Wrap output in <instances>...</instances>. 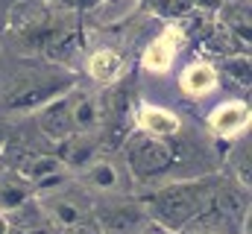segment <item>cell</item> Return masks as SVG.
I'll use <instances>...</instances> for the list:
<instances>
[{
    "instance_id": "1",
    "label": "cell",
    "mask_w": 252,
    "mask_h": 234,
    "mask_svg": "<svg viewBox=\"0 0 252 234\" xmlns=\"http://www.w3.org/2000/svg\"><path fill=\"white\" fill-rule=\"evenodd\" d=\"M211 193L214 190L205 187V181H173V184H164L156 193H150L147 211L156 220V226L179 234L211 202Z\"/></svg>"
},
{
    "instance_id": "2",
    "label": "cell",
    "mask_w": 252,
    "mask_h": 234,
    "mask_svg": "<svg viewBox=\"0 0 252 234\" xmlns=\"http://www.w3.org/2000/svg\"><path fill=\"white\" fill-rule=\"evenodd\" d=\"M73 88V76L70 73H44V70H30L24 76H18V82L12 85L9 97L3 100V106L9 112H38L41 106H47L50 100L62 97Z\"/></svg>"
},
{
    "instance_id": "3",
    "label": "cell",
    "mask_w": 252,
    "mask_h": 234,
    "mask_svg": "<svg viewBox=\"0 0 252 234\" xmlns=\"http://www.w3.org/2000/svg\"><path fill=\"white\" fill-rule=\"evenodd\" d=\"M126 164H129V173L138 181H150V178H158L173 167V149L167 141H158V138H147L141 132H135L126 144Z\"/></svg>"
},
{
    "instance_id": "4",
    "label": "cell",
    "mask_w": 252,
    "mask_h": 234,
    "mask_svg": "<svg viewBox=\"0 0 252 234\" xmlns=\"http://www.w3.org/2000/svg\"><path fill=\"white\" fill-rule=\"evenodd\" d=\"M188 41H185V32L179 29V24L176 21H167L164 29L144 47V53H141V70L150 73V76L170 73V67L176 64V56H179V50Z\"/></svg>"
},
{
    "instance_id": "5",
    "label": "cell",
    "mask_w": 252,
    "mask_h": 234,
    "mask_svg": "<svg viewBox=\"0 0 252 234\" xmlns=\"http://www.w3.org/2000/svg\"><path fill=\"white\" fill-rule=\"evenodd\" d=\"M208 129L220 141H238L250 129V103L247 100H223L208 112Z\"/></svg>"
},
{
    "instance_id": "6",
    "label": "cell",
    "mask_w": 252,
    "mask_h": 234,
    "mask_svg": "<svg viewBox=\"0 0 252 234\" xmlns=\"http://www.w3.org/2000/svg\"><path fill=\"white\" fill-rule=\"evenodd\" d=\"M132 117H135V129L141 135L158 138V141L176 138L179 129H182V117L173 109H164V106H156V103H141Z\"/></svg>"
},
{
    "instance_id": "7",
    "label": "cell",
    "mask_w": 252,
    "mask_h": 234,
    "mask_svg": "<svg viewBox=\"0 0 252 234\" xmlns=\"http://www.w3.org/2000/svg\"><path fill=\"white\" fill-rule=\"evenodd\" d=\"M217 88H220V70H217L214 61L196 58V61H188L179 70V91L190 100H205Z\"/></svg>"
},
{
    "instance_id": "8",
    "label": "cell",
    "mask_w": 252,
    "mask_h": 234,
    "mask_svg": "<svg viewBox=\"0 0 252 234\" xmlns=\"http://www.w3.org/2000/svg\"><path fill=\"white\" fill-rule=\"evenodd\" d=\"M35 120H38L41 135L50 138V141H64V138H70L76 132L73 129V117H70V97L67 94L50 100L47 106H41Z\"/></svg>"
},
{
    "instance_id": "9",
    "label": "cell",
    "mask_w": 252,
    "mask_h": 234,
    "mask_svg": "<svg viewBox=\"0 0 252 234\" xmlns=\"http://www.w3.org/2000/svg\"><path fill=\"white\" fill-rule=\"evenodd\" d=\"M97 149H100V138L94 132H73L70 138L62 141L59 161L73 173V170H82L85 164H91L97 158Z\"/></svg>"
},
{
    "instance_id": "10",
    "label": "cell",
    "mask_w": 252,
    "mask_h": 234,
    "mask_svg": "<svg viewBox=\"0 0 252 234\" xmlns=\"http://www.w3.org/2000/svg\"><path fill=\"white\" fill-rule=\"evenodd\" d=\"M85 70H88V76L94 82L112 85V82H118L126 73V58H124V53H118L112 47H100V50H94L91 56L85 58Z\"/></svg>"
},
{
    "instance_id": "11",
    "label": "cell",
    "mask_w": 252,
    "mask_h": 234,
    "mask_svg": "<svg viewBox=\"0 0 252 234\" xmlns=\"http://www.w3.org/2000/svg\"><path fill=\"white\" fill-rule=\"evenodd\" d=\"M70 97V117L76 132H94L103 120V103L88 91H67Z\"/></svg>"
},
{
    "instance_id": "12",
    "label": "cell",
    "mask_w": 252,
    "mask_h": 234,
    "mask_svg": "<svg viewBox=\"0 0 252 234\" xmlns=\"http://www.w3.org/2000/svg\"><path fill=\"white\" fill-rule=\"evenodd\" d=\"M32 181L27 176H21L18 170H6L0 178V211L9 214L12 208H18L21 202H27L32 196Z\"/></svg>"
},
{
    "instance_id": "13",
    "label": "cell",
    "mask_w": 252,
    "mask_h": 234,
    "mask_svg": "<svg viewBox=\"0 0 252 234\" xmlns=\"http://www.w3.org/2000/svg\"><path fill=\"white\" fill-rule=\"evenodd\" d=\"M6 223H9V229H21V232H35V229H41V226L47 223V214H44V208H41V199L30 196L27 202H21L18 208H12V211L6 214Z\"/></svg>"
},
{
    "instance_id": "14",
    "label": "cell",
    "mask_w": 252,
    "mask_h": 234,
    "mask_svg": "<svg viewBox=\"0 0 252 234\" xmlns=\"http://www.w3.org/2000/svg\"><path fill=\"white\" fill-rule=\"evenodd\" d=\"M82 181L94 190H118L121 184V170L109 158H94L91 164L82 167Z\"/></svg>"
},
{
    "instance_id": "15",
    "label": "cell",
    "mask_w": 252,
    "mask_h": 234,
    "mask_svg": "<svg viewBox=\"0 0 252 234\" xmlns=\"http://www.w3.org/2000/svg\"><path fill=\"white\" fill-rule=\"evenodd\" d=\"M41 208H44L47 220H53L59 229H76V226H82V208H79V205H73L70 199H62V196H47V199L41 202Z\"/></svg>"
},
{
    "instance_id": "16",
    "label": "cell",
    "mask_w": 252,
    "mask_h": 234,
    "mask_svg": "<svg viewBox=\"0 0 252 234\" xmlns=\"http://www.w3.org/2000/svg\"><path fill=\"white\" fill-rule=\"evenodd\" d=\"M220 79L226 76V79H232L235 85H244V88H250L252 82V64H250V53L247 50H238V53H229V56L220 58Z\"/></svg>"
},
{
    "instance_id": "17",
    "label": "cell",
    "mask_w": 252,
    "mask_h": 234,
    "mask_svg": "<svg viewBox=\"0 0 252 234\" xmlns=\"http://www.w3.org/2000/svg\"><path fill=\"white\" fill-rule=\"evenodd\" d=\"M59 170H67L62 161H59V155H30L27 167H21L18 173L27 176V178L35 184V181H41V178H47V176L59 173Z\"/></svg>"
},
{
    "instance_id": "18",
    "label": "cell",
    "mask_w": 252,
    "mask_h": 234,
    "mask_svg": "<svg viewBox=\"0 0 252 234\" xmlns=\"http://www.w3.org/2000/svg\"><path fill=\"white\" fill-rule=\"evenodd\" d=\"M138 220H141V214H138V211H132V208H106V211H103V217H100L103 229H106L109 234L126 232V229L138 226Z\"/></svg>"
},
{
    "instance_id": "19",
    "label": "cell",
    "mask_w": 252,
    "mask_h": 234,
    "mask_svg": "<svg viewBox=\"0 0 252 234\" xmlns=\"http://www.w3.org/2000/svg\"><path fill=\"white\" fill-rule=\"evenodd\" d=\"M229 164H232V173H235V178H238V184L250 190V141H247L244 135H241V141L232 146Z\"/></svg>"
},
{
    "instance_id": "20",
    "label": "cell",
    "mask_w": 252,
    "mask_h": 234,
    "mask_svg": "<svg viewBox=\"0 0 252 234\" xmlns=\"http://www.w3.org/2000/svg\"><path fill=\"white\" fill-rule=\"evenodd\" d=\"M147 6H150V12H153L156 18H161L164 24H167V21H182L190 12V6L182 3V0H147Z\"/></svg>"
},
{
    "instance_id": "21",
    "label": "cell",
    "mask_w": 252,
    "mask_h": 234,
    "mask_svg": "<svg viewBox=\"0 0 252 234\" xmlns=\"http://www.w3.org/2000/svg\"><path fill=\"white\" fill-rule=\"evenodd\" d=\"M182 3H188L190 9H196V12H208V15H214L223 6V0H182Z\"/></svg>"
},
{
    "instance_id": "22",
    "label": "cell",
    "mask_w": 252,
    "mask_h": 234,
    "mask_svg": "<svg viewBox=\"0 0 252 234\" xmlns=\"http://www.w3.org/2000/svg\"><path fill=\"white\" fill-rule=\"evenodd\" d=\"M106 0H73V12H100Z\"/></svg>"
},
{
    "instance_id": "23",
    "label": "cell",
    "mask_w": 252,
    "mask_h": 234,
    "mask_svg": "<svg viewBox=\"0 0 252 234\" xmlns=\"http://www.w3.org/2000/svg\"><path fill=\"white\" fill-rule=\"evenodd\" d=\"M0 234H12V229H9V223H6V214L0 211Z\"/></svg>"
},
{
    "instance_id": "24",
    "label": "cell",
    "mask_w": 252,
    "mask_h": 234,
    "mask_svg": "<svg viewBox=\"0 0 252 234\" xmlns=\"http://www.w3.org/2000/svg\"><path fill=\"white\" fill-rule=\"evenodd\" d=\"M144 234H173V232H167V229H161V226H156V229H150V232H144Z\"/></svg>"
},
{
    "instance_id": "25",
    "label": "cell",
    "mask_w": 252,
    "mask_h": 234,
    "mask_svg": "<svg viewBox=\"0 0 252 234\" xmlns=\"http://www.w3.org/2000/svg\"><path fill=\"white\" fill-rule=\"evenodd\" d=\"M6 170H9V164H6V158L0 155V178H3V173H6Z\"/></svg>"
},
{
    "instance_id": "26",
    "label": "cell",
    "mask_w": 252,
    "mask_h": 234,
    "mask_svg": "<svg viewBox=\"0 0 252 234\" xmlns=\"http://www.w3.org/2000/svg\"><path fill=\"white\" fill-rule=\"evenodd\" d=\"M18 0H0V6H15Z\"/></svg>"
},
{
    "instance_id": "27",
    "label": "cell",
    "mask_w": 252,
    "mask_h": 234,
    "mask_svg": "<svg viewBox=\"0 0 252 234\" xmlns=\"http://www.w3.org/2000/svg\"><path fill=\"white\" fill-rule=\"evenodd\" d=\"M185 234H202V232H185Z\"/></svg>"
},
{
    "instance_id": "28",
    "label": "cell",
    "mask_w": 252,
    "mask_h": 234,
    "mask_svg": "<svg viewBox=\"0 0 252 234\" xmlns=\"http://www.w3.org/2000/svg\"><path fill=\"white\" fill-rule=\"evenodd\" d=\"M0 155H3V144H0Z\"/></svg>"
}]
</instances>
